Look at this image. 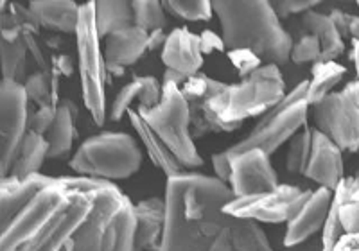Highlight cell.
<instances>
[{"label":"cell","mask_w":359,"mask_h":251,"mask_svg":"<svg viewBox=\"0 0 359 251\" xmlns=\"http://www.w3.org/2000/svg\"><path fill=\"white\" fill-rule=\"evenodd\" d=\"M131 8H133V25L144 29L146 33L163 29L165 22H168L162 2H156V0H135V2H131Z\"/></svg>","instance_id":"28"},{"label":"cell","mask_w":359,"mask_h":251,"mask_svg":"<svg viewBox=\"0 0 359 251\" xmlns=\"http://www.w3.org/2000/svg\"><path fill=\"white\" fill-rule=\"evenodd\" d=\"M351 60L354 63L355 74H358V81H359V41L352 40V47H351Z\"/></svg>","instance_id":"44"},{"label":"cell","mask_w":359,"mask_h":251,"mask_svg":"<svg viewBox=\"0 0 359 251\" xmlns=\"http://www.w3.org/2000/svg\"><path fill=\"white\" fill-rule=\"evenodd\" d=\"M339 223H341L343 233L359 235V201L343 203L339 208Z\"/></svg>","instance_id":"37"},{"label":"cell","mask_w":359,"mask_h":251,"mask_svg":"<svg viewBox=\"0 0 359 251\" xmlns=\"http://www.w3.org/2000/svg\"><path fill=\"white\" fill-rule=\"evenodd\" d=\"M69 165L83 178L111 183V179H126L139 172L142 165V151L133 137L110 131L85 140Z\"/></svg>","instance_id":"5"},{"label":"cell","mask_w":359,"mask_h":251,"mask_svg":"<svg viewBox=\"0 0 359 251\" xmlns=\"http://www.w3.org/2000/svg\"><path fill=\"white\" fill-rule=\"evenodd\" d=\"M76 128H74V109L69 101L57 104L54 122L50 130L45 135V140L49 144V160L63 158L72 149Z\"/></svg>","instance_id":"23"},{"label":"cell","mask_w":359,"mask_h":251,"mask_svg":"<svg viewBox=\"0 0 359 251\" xmlns=\"http://www.w3.org/2000/svg\"><path fill=\"white\" fill-rule=\"evenodd\" d=\"M358 186L359 179L352 176V178H343L339 185L334 189V192H332L331 208H329V214H327L325 224H323L322 230L323 251H331L343 235L341 223H339V208H341L343 203L351 201Z\"/></svg>","instance_id":"24"},{"label":"cell","mask_w":359,"mask_h":251,"mask_svg":"<svg viewBox=\"0 0 359 251\" xmlns=\"http://www.w3.org/2000/svg\"><path fill=\"white\" fill-rule=\"evenodd\" d=\"M286 97V83L277 65H262L241 83L224 85L208 106L226 131L241 128L246 118L259 117Z\"/></svg>","instance_id":"4"},{"label":"cell","mask_w":359,"mask_h":251,"mask_svg":"<svg viewBox=\"0 0 359 251\" xmlns=\"http://www.w3.org/2000/svg\"><path fill=\"white\" fill-rule=\"evenodd\" d=\"M165 40H168V36L163 33V29L153 31V33H149V40H147V50H155L158 47H163Z\"/></svg>","instance_id":"43"},{"label":"cell","mask_w":359,"mask_h":251,"mask_svg":"<svg viewBox=\"0 0 359 251\" xmlns=\"http://www.w3.org/2000/svg\"><path fill=\"white\" fill-rule=\"evenodd\" d=\"M162 6L171 15L189 22H208L214 13L212 2L208 0H168L162 2Z\"/></svg>","instance_id":"32"},{"label":"cell","mask_w":359,"mask_h":251,"mask_svg":"<svg viewBox=\"0 0 359 251\" xmlns=\"http://www.w3.org/2000/svg\"><path fill=\"white\" fill-rule=\"evenodd\" d=\"M229 60L233 65V69L237 70V74H239L241 79H246V77L252 76L255 70L261 69V67L264 65L257 54H253L252 50H246V49L229 50Z\"/></svg>","instance_id":"34"},{"label":"cell","mask_w":359,"mask_h":251,"mask_svg":"<svg viewBox=\"0 0 359 251\" xmlns=\"http://www.w3.org/2000/svg\"><path fill=\"white\" fill-rule=\"evenodd\" d=\"M133 251H160L165 230V201L147 198L135 203Z\"/></svg>","instance_id":"16"},{"label":"cell","mask_w":359,"mask_h":251,"mask_svg":"<svg viewBox=\"0 0 359 251\" xmlns=\"http://www.w3.org/2000/svg\"><path fill=\"white\" fill-rule=\"evenodd\" d=\"M320 56H322V47L316 36L306 33L300 36L297 43H293V50H291V61L297 65H304V63H318Z\"/></svg>","instance_id":"33"},{"label":"cell","mask_w":359,"mask_h":251,"mask_svg":"<svg viewBox=\"0 0 359 251\" xmlns=\"http://www.w3.org/2000/svg\"><path fill=\"white\" fill-rule=\"evenodd\" d=\"M162 63L165 65V70H172L185 77L200 74L203 65L200 36L192 34L187 27H176L168 34V40L162 47Z\"/></svg>","instance_id":"14"},{"label":"cell","mask_w":359,"mask_h":251,"mask_svg":"<svg viewBox=\"0 0 359 251\" xmlns=\"http://www.w3.org/2000/svg\"><path fill=\"white\" fill-rule=\"evenodd\" d=\"M223 88L224 83L216 81V79L205 76V74H196V76L187 77L184 81V85L180 86V90H182L185 101H187L189 104L212 99L214 95H217Z\"/></svg>","instance_id":"29"},{"label":"cell","mask_w":359,"mask_h":251,"mask_svg":"<svg viewBox=\"0 0 359 251\" xmlns=\"http://www.w3.org/2000/svg\"><path fill=\"white\" fill-rule=\"evenodd\" d=\"M25 95L27 101H33L38 108H47V106H54L56 108V93H54L53 85H50L49 74L45 70H38V72L27 76L24 81Z\"/></svg>","instance_id":"31"},{"label":"cell","mask_w":359,"mask_h":251,"mask_svg":"<svg viewBox=\"0 0 359 251\" xmlns=\"http://www.w3.org/2000/svg\"><path fill=\"white\" fill-rule=\"evenodd\" d=\"M311 147H313V130L311 128H306L291 138L290 149L286 153V169L290 172L304 175L307 162H309Z\"/></svg>","instance_id":"30"},{"label":"cell","mask_w":359,"mask_h":251,"mask_svg":"<svg viewBox=\"0 0 359 251\" xmlns=\"http://www.w3.org/2000/svg\"><path fill=\"white\" fill-rule=\"evenodd\" d=\"M162 97V85L155 77H135L133 81L118 90L110 108L111 121H121L131 108L137 111H147L155 108Z\"/></svg>","instance_id":"18"},{"label":"cell","mask_w":359,"mask_h":251,"mask_svg":"<svg viewBox=\"0 0 359 251\" xmlns=\"http://www.w3.org/2000/svg\"><path fill=\"white\" fill-rule=\"evenodd\" d=\"M133 203L83 176L0 179V251H133Z\"/></svg>","instance_id":"1"},{"label":"cell","mask_w":359,"mask_h":251,"mask_svg":"<svg viewBox=\"0 0 359 251\" xmlns=\"http://www.w3.org/2000/svg\"><path fill=\"white\" fill-rule=\"evenodd\" d=\"M352 201H359V186H358V189H355L354 196H352Z\"/></svg>","instance_id":"46"},{"label":"cell","mask_w":359,"mask_h":251,"mask_svg":"<svg viewBox=\"0 0 359 251\" xmlns=\"http://www.w3.org/2000/svg\"><path fill=\"white\" fill-rule=\"evenodd\" d=\"M316 130L329 137L341 151L359 149V81L347 83L313 106Z\"/></svg>","instance_id":"9"},{"label":"cell","mask_w":359,"mask_h":251,"mask_svg":"<svg viewBox=\"0 0 359 251\" xmlns=\"http://www.w3.org/2000/svg\"><path fill=\"white\" fill-rule=\"evenodd\" d=\"M331 17V20L334 22V25L338 27L339 34H348V24H351V15H347V13L339 11V9H334V11L329 15Z\"/></svg>","instance_id":"41"},{"label":"cell","mask_w":359,"mask_h":251,"mask_svg":"<svg viewBox=\"0 0 359 251\" xmlns=\"http://www.w3.org/2000/svg\"><path fill=\"white\" fill-rule=\"evenodd\" d=\"M229 154V153H226ZM230 156V179L229 186L233 198L261 194L275 191L278 183L277 170L273 169L269 156L259 149L245 153L229 154Z\"/></svg>","instance_id":"12"},{"label":"cell","mask_w":359,"mask_h":251,"mask_svg":"<svg viewBox=\"0 0 359 251\" xmlns=\"http://www.w3.org/2000/svg\"><path fill=\"white\" fill-rule=\"evenodd\" d=\"M358 8H359V2H358Z\"/></svg>","instance_id":"47"},{"label":"cell","mask_w":359,"mask_h":251,"mask_svg":"<svg viewBox=\"0 0 359 251\" xmlns=\"http://www.w3.org/2000/svg\"><path fill=\"white\" fill-rule=\"evenodd\" d=\"M57 108V106H56ZM56 108L54 106H47V108H38L34 114H29V124L27 130L38 135H47L50 130V126L54 122V115H56Z\"/></svg>","instance_id":"36"},{"label":"cell","mask_w":359,"mask_h":251,"mask_svg":"<svg viewBox=\"0 0 359 251\" xmlns=\"http://www.w3.org/2000/svg\"><path fill=\"white\" fill-rule=\"evenodd\" d=\"M29 114L24 85L0 79V179L11 176L13 163L29 131Z\"/></svg>","instance_id":"10"},{"label":"cell","mask_w":359,"mask_h":251,"mask_svg":"<svg viewBox=\"0 0 359 251\" xmlns=\"http://www.w3.org/2000/svg\"><path fill=\"white\" fill-rule=\"evenodd\" d=\"M307 86H309V81L298 83L277 106L262 115L248 137L230 146L226 153L237 154L259 149L271 156L278 147L291 140L306 126L307 111H309Z\"/></svg>","instance_id":"7"},{"label":"cell","mask_w":359,"mask_h":251,"mask_svg":"<svg viewBox=\"0 0 359 251\" xmlns=\"http://www.w3.org/2000/svg\"><path fill=\"white\" fill-rule=\"evenodd\" d=\"M302 25L307 33L316 36V40L320 41L322 56H320L318 63L336 61L341 56L343 50H345V41H343V36L339 34L338 27H336L329 15L311 9V11L304 13Z\"/></svg>","instance_id":"21"},{"label":"cell","mask_w":359,"mask_h":251,"mask_svg":"<svg viewBox=\"0 0 359 251\" xmlns=\"http://www.w3.org/2000/svg\"><path fill=\"white\" fill-rule=\"evenodd\" d=\"M147 40H149V33L137 25H128L104 38L102 54H104L108 69L121 74L124 67L135 65L147 53Z\"/></svg>","instance_id":"17"},{"label":"cell","mask_w":359,"mask_h":251,"mask_svg":"<svg viewBox=\"0 0 359 251\" xmlns=\"http://www.w3.org/2000/svg\"><path fill=\"white\" fill-rule=\"evenodd\" d=\"M128 117H130L131 126H133V130L137 131L139 138L142 140L144 147L147 149V154H149V158L151 162L162 170L163 175L169 178H175V176H182L185 175L187 170L184 169V165L176 160L175 154L168 149V146L160 140L158 135L151 130V126L147 124L146 118L137 111V109H130L128 111Z\"/></svg>","instance_id":"19"},{"label":"cell","mask_w":359,"mask_h":251,"mask_svg":"<svg viewBox=\"0 0 359 251\" xmlns=\"http://www.w3.org/2000/svg\"><path fill=\"white\" fill-rule=\"evenodd\" d=\"M56 70L62 76H70V74L74 72V63H72V57L67 56V54H62V56L56 57Z\"/></svg>","instance_id":"42"},{"label":"cell","mask_w":359,"mask_h":251,"mask_svg":"<svg viewBox=\"0 0 359 251\" xmlns=\"http://www.w3.org/2000/svg\"><path fill=\"white\" fill-rule=\"evenodd\" d=\"M316 4H320L318 0H278V2H271L278 18H286L290 15H304V13L314 9Z\"/></svg>","instance_id":"35"},{"label":"cell","mask_w":359,"mask_h":251,"mask_svg":"<svg viewBox=\"0 0 359 251\" xmlns=\"http://www.w3.org/2000/svg\"><path fill=\"white\" fill-rule=\"evenodd\" d=\"M94 15L99 38H107L115 31L133 25V8H131V2H124V0H118V2L97 0L94 2Z\"/></svg>","instance_id":"25"},{"label":"cell","mask_w":359,"mask_h":251,"mask_svg":"<svg viewBox=\"0 0 359 251\" xmlns=\"http://www.w3.org/2000/svg\"><path fill=\"white\" fill-rule=\"evenodd\" d=\"M140 115L185 170L203 165V158L198 153L191 133V108L176 83H162L158 104Z\"/></svg>","instance_id":"6"},{"label":"cell","mask_w":359,"mask_h":251,"mask_svg":"<svg viewBox=\"0 0 359 251\" xmlns=\"http://www.w3.org/2000/svg\"><path fill=\"white\" fill-rule=\"evenodd\" d=\"M200 47H201V53L203 54H210V53H214V50L226 49L223 43V38L217 36L214 31H203V33L200 34Z\"/></svg>","instance_id":"39"},{"label":"cell","mask_w":359,"mask_h":251,"mask_svg":"<svg viewBox=\"0 0 359 251\" xmlns=\"http://www.w3.org/2000/svg\"><path fill=\"white\" fill-rule=\"evenodd\" d=\"M331 251H359V235L343 233Z\"/></svg>","instance_id":"40"},{"label":"cell","mask_w":359,"mask_h":251,"mask_svg":"<svg viewBox=\"0 0 359 251\" xmlns=\"http://www.w3.org/2000/svg\"><path fill=\"white\" fill-rule=\"evenodd\" d=\"M347 74V69L339 65L338 61H327V63H314L313 79L307 86V102L309 106L318 104L325 99L332 90L341 83L343 76Z\"/></svg>","instance_id":"26"},{"label":"cell","mask_w":359,"mask_h":251,"mask_svg":"<svg viewBox=\"0 0 359 251\" xmlns=\"http://www.w3.org/2000/svg\"><path fill=\"white\" fill-rule=\"evenodd\" d=\"M212 169L214 175L219 182L226 183L229 185L230 179V156L226 154V151H221V153L212 154Z\"/></svg>","instance_id":"38"},{"label":"cell","mask_w":359,"mask_h":251,"mask_svg":"<svg viewBox=\"0 0 359 251\" xmlns=\"http://www.w3.org/2000/svg\"><path fill=\"white\" fill-rule=\"evenodd\" d=\"M302 189L294 185H278L275 191L233 198L223 207L226 214L253 223H287L291 203L300 196Z\"/></svg>","instance_id":"11"},{"label":"cell","mask_w":359,"mask_h":251,"mask_svg":"<svg viewBox=\"0 0 359 251\" xmlns=\"http://www.w3.org/2000/svg\"><path fill=\"white\" fill-rule=\"evenodd\" d=\"M79 8L81 6L70 0H33L29 4V9L40 27L65 34H76Z\"/></svg>","instance_id":"20"},{"label":"cell","mask_w":359,"mask_h":251,"mask_svg":"<svg viewBox=\"0 0 359 251\" xmlns=\"http://www.w3.org/2000/svg\"><path fill=\"white\" fill-rule=\"evenodd\" d=\"M49 158V144L43 135L27 131L18 149L17 160L13 163L11 178H29L40 175L45 160Z\"/></svg>","instance_id":"22"},{"label":"cell","mask_w":359,"mask_h":251,"mask_svg":"<svg viewBox=\"0 0 359 251\" xmlns=\"http://www.w3.org/2000/svg\"><path fill=\"white\" fill-rule=\"evenodd\" d=\"M226 183L185 172L165 185V230L160 251H273L259 223L226 214Z\"/></svg>","instance_id":"2"},{"label":"cell","mask_w":359,"mask_h":251,"mask_svg":"<svg viewBox=\"0 0 359 251\" xmlns=\"http://www.w3.org/2000/svg\"><path fill=\"white\" fill-rule=\"evenodd\" d=\"M304 176L318 183L322 189L332 192L345 178L343 151L318 130H313V147H311V156Z\"/></svg>","instance_id":"13"},{"label":"cell","mask_w":359,"mask_h":251,"mask_svg":"<svg viewBox=\"0 0 359 251\" xmlns=\"http://www.w3.org/2000/svg\"><path fill=\"white\" fill-rule=\"evenodd\" d=\"M78 43V65L81 77L83 102L90 117L97 126L107 121V76L108 67L101 50V38L95 29L94 2L79 8V20L76 27Z\"/></svg>","instance_id":"8"},{"label":"cell","mask_w":359,"mask_h":251,"mask_svg":"<svg viewBox=\"0 0 359 251\" xmlns=\"http://www.w3.org/2000/svg\"><path fill=\"white\" fill-rule=\"evenodd\" d=\"M27 45L24 38L17 41H6L0 38V70L2 79L24 85L27 79Z\"/></svg>","instance_id":"27"},{"label":"cell","mask_w":359,"mask_h":251,"mask_svg":"<svg viewBox=\"0 0 359 251\" xmlns=\"http://www.w3.org/2000/svg\"><path fill=\"white\" fill-rule=\"evenodd\" d=\"M332 201V191H327V189H316V191H311V196L307 198L306 205L294 219H291L290 223H286V235H284V244L287 247L297 246V244L304 243L309 237H313L314 233H318L320 230H323V224H325L327 214H329V208H331Z\"/></svg>","instance_id":"15"},{"label":"cell","mask_w":359,"mask_h":251,"mask_svg":"<svg viewBox=\"0 0 359 251\" xmlns=\"http://www.w3.org/2000/svg\"><path fill=\"white\" fill-rule=\"evenodd\" d=\"M348 34L352 40L359 41V17H351V24H348Z\"/></svg>","instance_id":"45"},{"label":"cell","mask_w":359,"mask_h":251,"mask_svg":"<svg viewBox=\"0 0 359 251\" xmlns=\"http://www.w3.org/2000/svg\"><path fill=\"white\" fill-rule=\"evenodd\" d=\"M219 17L221 38L229 50H252L266 65H286L291 60L293 40L282 27L271 2L266 0H214Z\"/></svg>","instance_id":"3"}]
</instances>
